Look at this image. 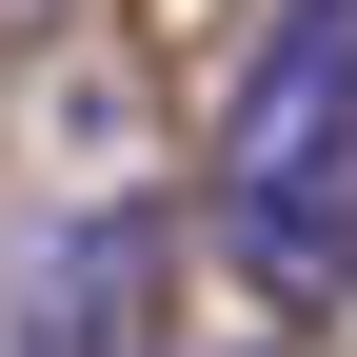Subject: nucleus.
Listing matches in <instances>:
<instances>
[{
    "label": "nucleus",
    "mask_w": 357,
    "mask_h": 357,
    "mask_svg": "<svg viewBox=\"0 0 357 357\" xmlns=\"http://www.w3.org/2000/svg\"><path fill=\"white\" fill-rule=\"evenodd\" d=\"M337 119H357V0H278L238 119H218V238L278 318H337Z\"/></svg>",
    "instance_id": "nucleus-1"
},
{
    "label": "nucleus",
    "mask_w": 357,
    "mask_h": 357,
    "mask_svg": "<svg viewBox=\"0 0 357 357\" xmlns=\"http://www.w3.org/2000/svg\"><path fill=\"white\" fill-rule=\"evenodd\" d=\"M337 298H357V119H337Z\"/></svg>",
    "instance_id": "nucleus-3"
},
{
    "label": "nucleus",
    "mask_w": 357,
    "mask_h": 357,
    "mask_svg": "<svg viewBox=\"0 0 357 357\" xmlns=\"http://www.w3.org/2000/svg\"><path fill=\"white\" fill-rule=\"evenodd\" d=\"M178 318V199H60L0 258V357H159Z\"/></svg>",
    "instance_id": "nucleus-2"
}]
</instances>
